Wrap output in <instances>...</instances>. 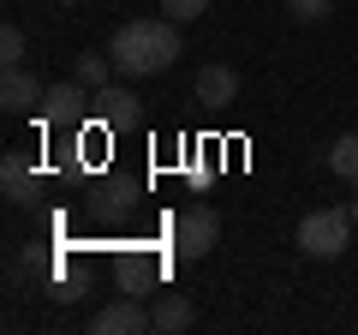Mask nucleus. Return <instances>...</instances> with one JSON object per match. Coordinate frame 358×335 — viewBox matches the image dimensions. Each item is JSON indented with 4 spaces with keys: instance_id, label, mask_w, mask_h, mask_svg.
<instances>
[{
    "instance_id": "obj_12",
    "label": "nucleus",
    "mask_w": 358,
    "mask_h": 335,
    "mask_svg": "<svg viewBox=\"0 0 358 335\" xmlns=\"http://www.w3.org/2000/svg\"><path fill=\"white\" fill-rule=\"evenodd\" d=\"M329 174L346 186H358V132H346V138L329 144Z\"/></svg>"
},
{
    "instance_id": "obj_3",
    "label": "nucleus",
    "mask_w": 358,
    "mask_h": 335,
    "mask_svg": "<svg viewBox=\"0 0 358 335\" xmlns=\"http://www.w3.org/2000/svg\"><path fill=\"white\" fill-rule=\"evenodd\" d=\"M352 210H310L305 221H299V252H305V258H341L346 245H352Z\"/></svg>"
},
{
    "instance_id": "obj_11",
    "label": "nucleus",
    "mask_w": 358,
    "mask_h": 335,
    "mask_svg": "<svg viewBox=\"0 0 358 335\" xmlns=\"http://www.w3.org/2000/svg\"><path fill=\"white\" fill-rule=\"evenodd\" d=\"M233 96H239V72H233V66H203V72H197V102L227 108Z\"/></svg>"
},
{
    "instance_id": "obj_9",
    "label": "nucleus",
    "mask_w": 358,
    "mask_h": 335,
    "mask_svg": "<svg viewBox=\"0 0 358 335\" xmlns=\"http://www.w3.org/2000/svg\"><path fill=\"white\" fill-rule=\"evenodd\" d=\"M42 90H48V84H36L30 72H18V66H6V78H0V108H6V114H36Z\"/></svg>"
},
{
    "instance_id": "obj_5",
    "label": "nucleus",
    "mask_w": 358,
    "mask_h": 335,
    "mask_svg": "<svg viewBox=\"0 0 358 335\" xmlns=\"http://www.w3.org/2000/svg\"><path fill=\"white\" fill-rule=\"evenodd\" d=\"M84 210H90V221H102V228H120V221L138 210V180H131V174H102Z\"/></svg>"
},
{
    "instance_id": "obj_7",
    "label": "nucleus",
    "mask_w": 358,
    "mask_h": 335,
    "mask_svg": "<svg viewBox=\"0 0 358 335\" xmlns=\"http://www.w3.org/2000/svg\"><path fill=\"white\" fill-rule=\"evenodd\" d=\"M143 329H155V323H150V311L138 306V294L114 299V306H102L90 317V335H143Z\"/></svg>"
},
{
    "instance_id": "obj_16",
    "label": "nucleus",
    "mask_w": 358,
    "mask_h": 335,
    "mask_svg": "<svg viewBox=\"0 0 358 335\" xmlns=\"http://www.w3.org/2000/svg\"><path fill=\"white\" fill-rule=\"evenodd\" d=\"M0 60H6V66H18V60H24V30H18V25H6V30H0Z\"/></svg>"
},
{
    "instance_id": "obj_4",
    "label": "nucleus",
    "mask_w": 358,
    "mask_h": 335,
    "mask_svg": "<svg viewBox=\"0 0 358 335\" xmlns=\"http://www.w3.org/2000/svg\"><path fill=\"white\" fill-rule=\"evenodd\" d=\"M36 120H42V132H84V120H90L84 84H48L36 102Z\"/></svg>"
},
{
    "instance_id": "obj_2",
    "label": "nucleus",
    "mask_w": 358,
    "mask_h": 335,
    "mask_svg": "<svg viewBox=\"0 0 358 335\" xmlns=\"http://www.w3.org/2000/svg\"><path fill=\"white\" fill-rule=\"evenodd\" d=\"M215 240H221V216L209 204H192V210H179V216L167 221V258H179V264L209 258Z\"/></svg>"
},
{
    "instance_id": "obj_15",
    "label": "nucleus",
    "mask_w": 358,
    "mask_h": 335,
    "mask_svg": "<svg viewBox=\"0 0 358 335\" xmlns=\"http://www.w3.org/2000/svg\"><path fill=\"white\" fill-rule=\"evenodd\" d=\"M287 13H293L299 25H317V18L334 13V0H287Z\"/></svg>"
},
{
    "instance_id": "obj_8",
    "label": "nucleus",
    "mask_w": 358,
    "mask_h": 335,
    "mask_svg": "<svg viewBox=\"0 0 358 335\" xmlns=\"http://www.w3.org/2000/svg\"><path fill=\"white\" fill-rule=\"evenodd\" d=\"M96 108H102V126L108 132H126V126H138V120H143L138 96H131L126 84H102V90H96Z\"/></svg>"
},
{
    "instance_id": "obj_13",
    "label": "nucleus",
    "mask_w": 358,
    "mask_h": 335,
    "mask_svg": "<svg viewBox=\"0 0 358 335\" xmlns=\"http://www.w3.org/2000/svg\"><path fill=\"white\" fill-rule=\"evenodd\" d=\"M114 72H120L114 54H84V60H78V84H84V90H102Z\"/></svg>"
},
{
    "instance_id": "obj_19",
    "label": "nucleus",
    "mask_w": 358,
    "mask_h": 335,
    "mask_svg": "<svg viewBox=\"0 0 358 335\" xmlns=\"http://www.w3.org/2000/svg\"><path fill=\"white\" fill-rule=\"evenodd\" d=\"M60 6H78V0H60Z\"/></svg>"
},
{
    "instance_id": "obj_14",
    "label": "nucleus",
    "mask_w": 358,
    "mask_h": 335,
    "mask_svg": "<svg viewBox=\"0 0 358 335\" xmlns=\"http://www.w3.org/2000/svg\"><path fill=\"white\" fill-rule=\"evenodd\" d=\"M203 13H209V0H162V18H173V25H192Z\"/></svg>"
},
{
    "instance_id": "obj_10",
    "label": "nucleus",
    "mask_w": 358,
    "mask_h": 335,
    "mask_svg": "<svg viewBox=\"0 0 358 335\" xmlns=\"http://www.w3.org/2000/svg\"><path fill=\"white\" fill-rule=\"evenodd\" d=\"M150 323H155V335H185V329L197 323V306H192L185 294H162V299L150 306Z\"/></svg>"
},
{
    "instance_id": "obj_18",
    "label": "nucleus",
    "mask_w": 358,
    "mask_h": 335,
    "mask_svg": "<svg viewBox=\"0 0 358 335\" xmlns=\"http://www.w3.org/2000/svg\"><path fill=\"white\" fill-rule=\"evenodd\" d=\"M346 210H352V221H358V192H352V204H346Z\"/></svg>"
},
{
    "instance_id": "obj_6",
    "label": "nucleus",
    "mask_w": 358,
    "mask_h": 335,
    "mask_svg": "<svg viewBox=\"0 0 358 335\" xmlns=\"http://www.w3.org/2000/svg\"><path fill=\"white\" fill-rule=\"evenodd\" d=\"M0 186H6V204L30 210V204H36V192H42V168L30 162L24 150H6V162H0Z\"/></svg>"
},
{
    "instance_id": "obj_17",
    "label": "nucleus",
    "mask_w": 358,
    "mask_h": 335,
    "mask_svg": "<svg viewBox=\"0 0 358 335\" xmlns=\"http://www.w3.org/2000/svg\"><path fill=\"white\" fill-rule=\"evenodd\" d=\"M48 294H54V299H78V294H84V287H78L72 275H54V287H48Z\"/></svg>"
},
{
    "instance_id": "obj_1",
    "label": "nucleus",
    "mask_w": 358,
    "mask_h": 335,
    "mask_svg": "<svg viewBox=\"0 0 358 335\" xmlns=\"http://www.w3.org/2000/svg\"><path fill=\"white\" fill-rule=\"evenodd\" d=\"M108 54H114V66L126 78H155L179 60V25L173 18H131V25L114 30Z\"/></svg>"
}]
</instances>
